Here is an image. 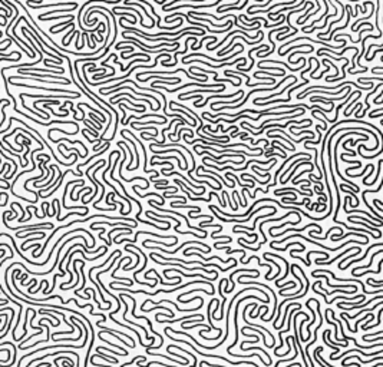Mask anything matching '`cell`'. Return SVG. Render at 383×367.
<instances>
[{
    "label": "cell",
    "mask_w": 383,
    "mask_h": 367,
    "mask_svg": "<svg viewBox=\"0 0 383 367\" xmlns=\"http://www.w3.org/2000/svg\"><path fill=\"white\" fill-rule=\"evenodd\" d=\"M263 255H265V257H274V258H277V260H280L281 262H284V265H286V272H284V275H281L280 278H277L275 280V286H278L280 284V281H283V280H286L287 278V275H288V270H290V267L291 265L288 264V261L286 258H283V257H280V255H277L275 252H264Z\"/></svg>",
    "instance_id": "8992f818"
},
{
    "label": "cell",
    "mask_w": 383,
    "mask_h": 367,
    "mask_svg": "<svg viewBox=\"0 0 383 367\" xmlns=\"http://www.w3.org/2000/svg\"><path fill=\"white\" fill-rule=\"evenodd\" d=\"M243 92H244V90H241V89H240V90H237V92H233L231 95H218V93H215V95L208 96V98L205 99V102H204V103H197V102H194V106H195V108H202L204 105H207V103L210 102L211 99H218V98H220V101H223V99H228V98H233V96H240L241 93H243Z\"/></svg>",
    "instance_id": "277c9868"
},
{
    "label": "cell",
    "mask_w": 383,
    "mask_h": 367,
    "mask_svg": "<svg viewBox=\"0 0 383 367\" xmlns=\"http://www.w3.org/2000/svg\"><path fill=\"white\" fill-rule=\"evenodd\" d=\"M310 227H314L316 230H317V231L320 232V234L323 232V227H320V225L317 224V222H310V224L304 225L303 228H300V230H298V228H288V230H284V231L278 232V234H275V232H271L270 235H271V237H281V235L286 234V232H290V231H291V232H302V231H304V230H307V228H310Z\"/></svg>",
    "instance_id": "7a4b0ae2"
},
{
    "label": "cell",
    "mask_w": 383,
    "mask_h": 367,
    "mask_svg": "<svg viewBox=\"0 0 383 367\" xmlns=\"http://www.w3.org/2000/svg\"><path fill=\"white\" fill-rule=\"evenodd\" d=\"M27 280V275H26V272H23V274L20 275V282H24Z\"/></svg>",
    "instance_id": "ac0fdd59"
},
{
    "label": "cell",
    "mask_w": 383,
    "mask_h": 367,
    "mask_svg": "<svg viewBox=\"0 0 383 367\" xmlns=\"http://www.w3.org/2000/svg\"><path fill=\"white\" fill-rule=\"evenodd\" d=\"M7 301H9V300H7V298H6V300H3V301H2V306H6V304H7Z\"/></svg>",
    "instance_id": "ffe728a7"
},
{
    "label": "cell",
    "mask_w": 383,
    "mask_h": 367,
    "mask_svg": "<svg viewBox=\"0 0 383 367\" xmlns=\"http://www.w3.org/2000/svg\"><path fill=\"white\" fill-rule=\"evenodd\" d=\"M293 245H298V248L302 250V251H304L306 250V247H304V244H300V241H291V242H288L287 245H286L284 248H277L275 245H273V244H270V247H271L273 250H277V251H286V250H288V247H293Z\"/></svg>",
    "instance_id": "ba28073f"
},
{
    "label": "cell",
    "mask_w": 383,
    "mask_h": 367,
    "mask_svg": "<svg viewBox=\"0 0 383 367\" xmlns=\"http://www.w3.org/2000/svg\"><path fill=\"white\" fill-rule=\"evenodd\" d=\"M2 195H3V197H4V201H3V204H2V207H4V205L7 204V198H9V195H7L6 192H4V191H3V192H2Z\"/></svg>",
    "instance_id": "2e32d148"
},
{
    "label": "cell",
    "mask_w": 383,
    "mask_h": 367,
    "mask_svg": "<svg viewBox=\"0 0 383 367\" xmlns=\"http://www.w3.org/2000/svg\"><path fill=\"white\" fill-rule=\"evenodd\" d=\"M382 95H383V90L380 92V93L376 96V98H375V103H379V99H380V96H382Z\"/></svg>",
    "instance_id": "d6986e66"
},
{
    "label": "cell",
    "mask_w": 383,
    "mask_h": 367,
    "mask_svg": "<svg viewBox=\"0 0 383 367\" xmlns=\"http://www.w3.org/2000/svg\"><path fill=\"white\" fill-rule=\"evenodd\" d=\"M171 207L172 208H188V209L191 211H197V212H200L201 211V207H195V205H180V204H175V202H171Z\"/></svg>",
    "instance_id": "30bf717a"
},
{
    "label": "cell",
    "mask_w": 383,
    "mask_h": 367,
    "mask_svg": "<svg viewBox=\"0 0 383 367\" xmlns=\"http://www.w3.org/2000/svg\"><path fill=\"white\" fill-rule=\"evenodd\" d=\"M382 245H383V241L376 242V244H372V245H369V247H367V250H366V251H365V254H363L362 257H359V258H356V260H350V261L347 262V264L344 265V267H342V268H340V270H342V271H343V270L349 268V267H350V265H352V264H357V262H360V261H362V260H365V258H366L367 255H369V252L372 251L373 248H377V247H382Z\"/></svg>",
    "instance_id": "5b68a950"
},
{
    "label": "cell",
    "mask_w": 383,
    "mask_h": 367,
    "mask_svg": "<svg viewBox=\"0 0 383 367\" xmlns=\"http://www.w3.org/2000/svg\"><path fill=\"white\" fill-rule=\"evenodd\" d=\"M4 254H6V251H4V248H2V252H0V255H2V257H4Z\"/></svg>",
    "instance_id": "44dd1931"
},
{
    "label": "cell",
    "mask_w": 383,
    "mask_h": 367,
    "mask_svg": "<svg viewBox=\"0 0 383 367\" xmlns=\"http://www.w3.org/2000/svg\"><path fill=\"white\" fill-rule=\"evenodd\" d=\"M194 244H198V245H201V247H204V248L207 250V251H211V247L210 245H205V244H202L201 241H185V242H182V244L178 247V248H175L174 251H165V250L162 248V247H158V245H155V247H151V245H148V244H142L144 247H146V248H151V250H156V251H162V252H166V254H175V252H178L181 248H185L186 245H194Z\"/></svg>",
    "instance_id": "6da1fadb"
},
{
    "label": "cell",
    "mask_w": 383,
    "mask_h": 367,
    "mask_svg": "<svg viewBox=\"0 0 383 367\" xmlns=\"http://www.w3.org/2000/svg\"><path fill=\"white\" fill-rule=\"evenodd\" d=\"M360 252H363L362 250H359V251H354V252H352V254H350L349 257H346V258H344V260H342V261H340V264H339V270L342 268V267H343V265H344V264H346V260H350V258H353V257H356V255H359Z\"/></svg>",
    "instance_id": "7c38bea8"
},
{
    "label": "cell",
    "mask_w": 383,
    "mask_h": 367,
    "mask_svg": "<svg viewBox=\"0 0 383 367\" xmlns=\"http://www.w3.org/2000/svg\"><path fill=\"white\" fill-rule=\"evenodd\" d=\"M382 313H383V307L379 310V314H377V321H376L375 324H372V326H367L366 328H365V331H366V330H372V328H375V327L379 326V324H380V316H382Z\"/></svg>",
    "instance_id": "4fadbf2b"
},
{
    "label": "cell",
    "mask_w": 383,
    "mask_h": 367,
    "mask_svg": "<svg viewBox=\"0 0 383 367\" xmlns=\"http://www.w3.org/2000/svg\"><path fill=\"white\" fill-rule=\"evenodd\" d=\"M286 367H302V364L298 363V361H296V363H290V364H287Z\"/></svg>",
    "instance_id": "e0dca14e"
},
{
    "label": "cell",
    "mask_w": 383,
    "mask_h": 367,
    "mask_svg": "<svg viewBox=\"0 0 383 367\" xmlns=\"http://www.w3.org/2000/svg\"><path fill=\"white\" fill-rule=\"evenodd\" d=\"M116 145H118V146H122V148H123V149H122V152H123V159L121 161V163H119V177L123 178V177H122V172H121V171H122L123 163H125V161H126V148H125L123 145H121L119 142L116 143ZM123 179H125V178H123ZM125 181H128V182H134V181H142V182H145V187H146V188H148V187H149V184H151V181L145 179V178H142V177H135V178H131V179H125Z\"/></svg>",
    "instance_id": "3957f363"
},
{
    "label": "cell",
    "mask_w": 383,
    "mask_h": 367,
    "mask_svg": "<svg viewBox=\"0 0 383 367\" xmlns=\"http://www.w3.org/2000/svg\"><path fill=\"white\" fill-rule=\"evenodd\" d=\"M382 165H383V159H379V161H377V172H376V175H375V179H373L372 182L367 185V187H373V185L377 182V179L380 178V167H382Z\"/></svg>",
    "instance_id": "8fae6325"
},
{
    "label": "cell",
    "mask_w": 383,
    "mask_h": 367,
    "mask_svg": "<svg viewBox=\"0 0 383 367\" xmlns=\"http://www.w3.org/2000/svg\"><path fill=\"white\" fill-rule=\"evenodd\" d=\"M360 250V247L359 245H356V247H352V248H347L346 251H343V252H340V254H337L334 257V258H332V260H329V261H324L323 262V265H330V264H334V261H337L339 258H342L343 255H346V252H352V251H359ZM319 265H322V264H319Z\"/></svg>",
    "instance_id": "52a82bcc"
},
{
    "label": "cell",
    "mask_w": 383,
    "mask_h": 367,
    "mask_svg": "<svg viewBox=\"0 0 383 367\" xmlns=\"http://www.w3.org/2000/svg\"><path fill=\"white\" fill-rule=\"evenodd\" d=\"M309 82H310V80H306V82H303V83H300V85L294 86V88H293V89H288V92H287V93H288V99H290V95H291V92H294L296 89H300V88H302V86L307 85V83H309Z\"/></svg>",
    "instance_id": "5bb4252c"
},
{
    "label": "cell",
    "mask_w": 383,
    "mask_h": 367,
    "mask_svg": "<svg viewBox=\"0 0 383 367\" xmlns=\"http://www.w3.org/2000/svg\"><path fill=\"white\" fill-rule=\"evenodd\" d=\"M191 68H192L194 70H200V72H207V69H201V68H197V66H191ZM208 73H212L214 76H217V72H215V70H208Z\"/></svg>",
    "instance_id": "9a60e30c"
},
{
    "label": "cell",
    "mask_w": 383,
    "mask_h": 367,
    "mask_svg": "<svg viewBox=\"0 0 383 367\" xmlns=\"http://www.w3.org/2000/svg\"><path fill=\"white\" fill-rule=\"evenodd\" d=\"M300 221H302V220H296V221H286V222H283L280 227H270V228H268V232L271 234V232H274V230H281V228L286 227V225H297V224H300Z\"/></svg>",
    "instance_id": "9c48e42d"
}]
</instances>
